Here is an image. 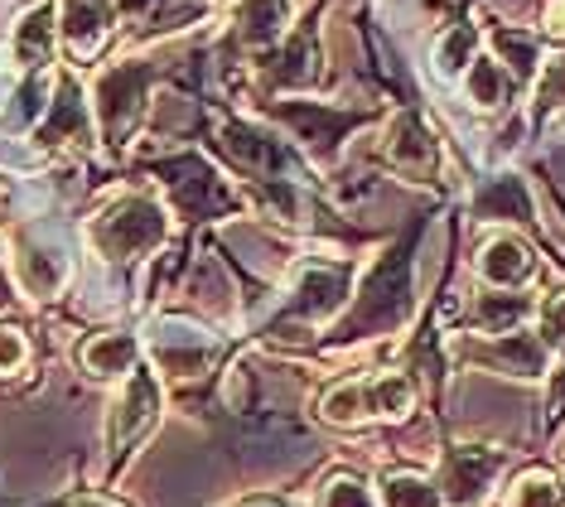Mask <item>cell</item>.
<instances>
[{"mask_svg": "<svg viewBox=\"0 0 565 507\" xmlns=\"http://www.w3.org/2000/svg\"><path fill=\"white\" fill-rule=\"evenodd\" d=\"M416 315V266H411V246H392L377 266L363 276V291L349 295L339 319V338H377L396 334Z\"/></svg>", "mask_w": 565, "mask_h": 507, "instance_id": "6da1fadb", "label": "cell"}, {"mask_svg": "<svg viewBox=\"0 0 565 507\" xmlns=\"http://www.w3.org/2000/svg\"><path fill=\"white\" fill-rule=\"evenodd\" d=\"M164 242H170V208L156 193H117L87 218V246L111 266L146 262Z\"/></svg>", "mask_w": 565, "mask_h": 507, "instance_id": "7a4b0ae2", "label": "cell"}, {"mask_svg": "<svg viewBox=\"0 0 565 507\" xmlns=\"http://www.w3.org/2000/svg\"><path fill=\"white\" fill-rule=\"evenodd\" d=\"M416 401L420 387L411 372H358L319 392V421L339 425V431H358L372 421H402L416 411Z\"/></svg>", "mask_w": 565, "mask_h": 507, "instance_id": "3957f363", "label": "cell"}, {"mask_svg": "<svg viewBox=\"0 0 565 507\" xmlns=\"http://www.w3.org/2000/svg\"><path fill=\"white\" fill-rule=\"evenodd\" d=\"M150 83H156V68L140 59H121V63H107L93 83V126L97 136L107 140L111 150H121L126 140L136 136L140 116H146V102H150Z\"/></svg>", "mask_w": 565, "mask_h": 507, "instance_id": "277c9868", "label": "cell"}, {"mask_svg": "<svg viewBox=\"0 0 565 507\" xmlns=\"http://www.w3.org/2000/svg\"><path fill=\"white\" fill-rule=\"evenodd\" d=\"M10 271H15V285L24 300L49 305V300H58L73 281V246L63 232L30 223L10 237Z\"/></svg>", "mask_w": 565, "mask_h": 507, "instance_id": "5b68a950", "label": "cell"}, {"mask_svg": "<svg viewBox=\"0 0 565 507\" xmlns=\"http://www.w3.org/2000/svg\"><path fill=\"white\" fill-rule=\"evenodd\" d=\"M146 353L170 382H199V377H209L213 362H217V338L189 319L160 315L146 334Z\"/></svg>", "mask_w": 565, "mask_h": 507, "instance_id": "8992f818", "label": "cell"}, {"mask_svg": "<svg viewBox=\"0 0 565 507\" xmlns=\"http://www.w3.org/2000/svg\"><path fill=\"white\" fill-rule=\"evenodd\" d=\"M459 358L473 362V368L518 377V382H542L551 372V348L542 344L536 329H503V334H469L459 344Z\"/></svg>", "mask_w": 565, "mask_h": 507, "instance_id": "52a82bcc", "label": "cell"}, {"mask_svg": "<svg viewBox=\"0 0 565 507\" xmlns=\"http://www.w3.org/2000/svg\"><path fill=\"white\" fill-rule=\"evenodd\" d=\"M160 411H164V397H160V382L150 368H136L131 377L121 382L117 401L107 411V450H111V464H121L140 440L160 425Z\"/></svg>", "mask_w": 565, "mask_h": 507, "instance_id": "ba28073f", "label": "cell"}, {"mask_svg": "<svg viewBox=\"0 0 565 507\" xmlns=\"http://www.w3.org/2000/svg\"><path fill=\"white\" fill-rule=\"evenodd\" d=\"M508 464V450L493 445H449L440 454V498L445 507H483L488 493L498 488Z\"/></svg>", "mask_w": 565, "mask_h": 507, "instance_id": "9c48e42d", "label": "cell"}, {"mask_svg": "<svg viewBox=\"0 0 565 507\" xmlns=\"http://www.w3.org/2000/svg\"><path fill=\"white\" fill-rule=\"evenodd\" d=\"M93 140V107L83 102V87L73 73L54 77V93H49V107L34 126V146L44 150H78Z\"/></svg>", "mask_w": 565, "mask_h": 507, "instance_id": "30bf717a", "label": "cell"}, {"mask_svg": "<svg viewBox=\"0 0 565 507\" xmlns=\"http://www.w3.org/2000/svg\"><path fill=\"white\" fill-rule=\"evenodd\" d=\"M353 295V271L349 266H300L295 271V285H290V300H286V315L300 319V324H329L349 305Z\"/></svg>", "mask_w": 565, "mask_h": 507, "instance_id": "8fae6325", "label": "cell"}, {"mask_svg": "<svg viewBox=\"0 0 565 507\" xmlns=\"http://www.w3.org/2000/svg\"><path fill=\"white\" fill-rule=\"evenodd\" d=\"M117 30L111 0H58V44L73 63H93Z\"/></svg>", "mask_w": 565, "mask_h": 507, "instance_id": "7c38bea8", "label": "cell"}, {"mask_svg": "<svg viewBox=\"0 0 565 507\" xmlns=\"http://www.w3.org/2000/svg\"><path fill=\"white\" fill-rule=\"evenodd\" d=\"M473 276H479L488 291H526V285L536 281V252L518 232H493V237H483L479 252H473Z\"/></svg>", "mask_w": 565, "mask_h": 507, "instance_id": "4fadbf2b", "label": "cell"}, {"mask_svg": "<svg viewBox=\"0 0 565 507\" xmlns=\"http://www.w3.org/2000/svg\"><path fill=\"white\" fill-rule=\"evenodd\" d=\"M387 165L406 184H435L440 179V140L426 131L420 116H396L387 131Z\"/></svg>", "mask_w": 565, "mask_h": 507, "instance_id": "5bb4252c", "label": "cell"}, {"mask_svg": "<svg viewBox=\"0 0 565 507\" xmlns=\"http://www.w3.org/2000/svg\"><path fill=\"white\" fill-rule=\"evenodd\" d=\"M276 116L295 131L305 150L315 155V160H329L333 150L343 146V136L353 131V126H363V112H329L319 107V102H295V107H276Z\"/></svg>", "mask_w": 565, "mask_h": 507, "instance_id": "9a60e30c", "label": "cell"}, {"mask_svg": "<svg viewBox=\"0 0 565 507\" xmlns=\"http://www.w3.org/2000/svg\"><path fill=\"white\" fill-rule=\"evenodd\" d=\"M58 54V6L54 0H34L30 10L10 30V59L20 73H49Z\"/></svg>", "mask_w": 565, "mask_h": 507, "instance_id": "2e32d148", "label": "cell"}, {"mask_svg": "<svg viewBox=\"0 0 565 507\" xmlns=\"http://www.w3.org/2000/svg\"><path fill=\"white\" fill-rule=\"evenodd\" d=\"M117 20L136 30V39H160L209 20V0H111Z\"/></svg>", "mask_w": 565, "mask_h": 507, "instance_id": "e0dca14e", "label": "cell"}, {"mask_svg": "<svg viewBox=\"0 0 565 507\" xmlns=\"http://www.w3.org/2000/svg\"><path fill=\"white\" fill-rule=\"evenodd\" d=\"M140 338L126 334V329H102V334H87L78 344V368L93 377V382H126L136 368H140Z\"/></svg>", "mask_w": 565, "mask_h": 507, "instance_id": "ac0fdd59", "label": "cell"}, {"mask_svg": "<svg viewBox=\"0 0 565 507\" xmlns=\"http://www.w3.org/2000/svg\"><path fill=\"white\" fill-rule=\"evenodd\" d=\"M290 0H233V30L252 54H266L286 39Z\"/></svg>", "mask_w": 565, "mask_h": 507, "instance_id": "d6986e66", "label": "cell"}, {"mask_svg": "<svg viewBox=\"0 0 565 507\" xmlns=\"http://www.w3.org/2000/svg\"><path fill=\"white\" fill-rule=\"evenodd\" d=\"M256 208H262L266 218H276V223H286V228H310L315 223L310 193H305L300 184H290V179H256Z\"/></svg>", "mask_w": 565, "mask_h": 507, "instance_id": "ffe728a7", "label": "cell"}, {"mask_svg": "<svg viewBox=\"0 0 565 507\" xmlns=\"http://www.w3.org/2000/svg\"><path fill=\"white\" fill-rule=\"evenodd\" d=\"M459 87H465V102H469V107L498 112V107L508 102V93H512V73H508L493 54H479V59L469 63V73L459 77Z\"/></svg>", "mask_w": 565, "mask_h": 507, "instance_id": "44dd1931", "label": "cell"}, {"mask_svg": "<svg viewBox=\"0 0 565 507\" xmlns=\"http://www.w3.org/2000/svg\"><path fill=\"white\" fill-rule=\"evenodd\" d=\"M473 213L488 218V223H526L532 218V193H526L522 179L503 175L473 199Z\"/></svg>", "mask_w": 565, "mask_h": 507, "instance_id": "7402d4cb", "label": "cell"}, {"mask_svg": "<svg viewBox=\"0 0 565 507\" xmlns=\"http://www.w3.org/2000/svg\"><path fill=\"white\" fill-rule=\"evenodd\" d=\"M479 30L473 24H449V30L440 34V44H435V73L445 77V83H459V77L469 73V63L479 59Z\"/></svg>", "mask_w": 565, "mask_h": 507, "instance_id": "603a6c76", "label": "cell"}, {"mask_svg": "<svg viewBox=\"0 0 565 507\" xmlns=\"http://www.w3.org/2000/svg\"><path fill=\"white\" fill-rule=\"evenodd\" d=\"M488 54H493L503 68L512 73V83H526V77L542 73V54H536V39L522 30H493L488 39Z\"/></svg>", "mask_w": 565, "mask_h": 507, "instance_id": "cb8c5ba5", "label": "cell"}, {"mask_svg": "<svg viewBox=\"0 0 565 507\" xmlns=\"http://www.w3.org/2000/svg\"><path fill=\"white\" fill-rule=\"evenodd\" d=\"M503 507H565V478L551 469H526L512 478Z\"/></svg>", "mask_w": 565, "mask_h": 507, "instance_id": "d4e9b609", "label": "cell"}, {"mask_svg": "<svg viewBox=\"0 0 565 507\" xmlns=\"http://www.w3.org/2000/svg\"><path fill=\"white\" fill-rule=\"evenodd\" d=\"M271 77H276L280 87H310L315 77H319V54H315V39H310V34L290 39V44L280 49V59L271 63Z\"/></svg>", "mask_w": 565, "mask_h": 507, "instance_id": "484cf974", "label": "cell"}, {"mask_svg": "<svg viewBox=\"0 0 565 507\" xmlns=\"http://www.w3.org/2000/svg\"><path fill=\"white\" fill-rule=\"evenodd\" d=\"M315 503L319 507H382L377 498H372V488L353 469H329L324 478H319Z\"/></svg>", "mask_w": 565, "mask_h": 507, "instance_id": "4316f807", "label": "cell"}, {"mask_svg": "<svg viewBox=\"0 0 565 507\" xmlns=\"http://www.w3.org/2000/svg\"><path fill=\"white\" fill-rule=\"evenodd\" d=\"M382 507H445L440 488L420 474H387L382 478Z\"/></svg>", "mask_w": 565, "mask_h": 507, "instance_id": "83f0119b", "label": "cell"}, {"mask_svg": "<svg viewBox=\"0 0 565 507\" xmlns=\"http://www.w3.org/2000/svg\"><path fill=\"white\" fill-rule=\"evenodd\" d=\"M536 334H542V344L551 348V358H565V291L546 295L542 309H536Z\"/></svg>", "mask_w": 565, "mask_h": 507, "instance_id": "f1b7e54d", "label": "cell"}, {"mask_svg": "<svg viewBox=\"0 0 565 507\" xmlns=\"http://www.w3.org/2000/svg\"><path fill=\"white\" fill-rule=\"evenodd\" d=\"M536 107L542 112L565 107V54L542 59V73H536Z\"/></svg>", "mask_w": 565, "mask_h": 507, "instance_id": "f546056e", "label": "cell"}, {"mask_svg": "<svg viewBox=\"0 0 565 507\" xmlns=\"http://www.w3.org/2000/svg\"><path fill=\"white\" fill-rule=\"evenodd\" d=\"M30 362V338L15 324H0V377H15Z\"/></svg>", "mask_w": 565, "mask_h": 507, "instance_id": "4dcf8cb0", "label": "cell"}, {"mask_svg": "<svg viewBox=\"0 0 565 507\" xmlns=\"http://www.w3.org/2000/svg\"><path fill=\"white\" fill-rule=\"evenodd\" d=\"M542 30H546L551 39H565V0H551V6H546Z\"/></svg>", "mask_w": 565, "mask_h": 507, "instance_id": "1f68e13d", "label": "cell"}, {"mask_svg": "<svg viewBox=\"0 0 565 507\" xmlns=\"http://www.w3.org/2000/svg\"><path fill=\"white\" fill-rule=\"evenodd\" d=\"M233 507H300V503H290V498H276V493H256V498H242Z\"/></svg>", "mask_w": 565, "mask_h": 507, "instance_id": "d6a6232c", "label": "cell"}, {"mask_svg": "<svg viewBox=\"0 0 565 507\" xmlns=\"http://www.w3.org/2000/svg\"><path fill=\"white\" fill-rule=\"evenodd\" d=\"M68 507H121V503H111V498H102V493H78Z\"/></svg>", "mask_w": 565, "mask_h": 507, "instance_id": "836d02e7", "label": "cell"}, {"mask_svg": "<svg viewBox=\"0 0 565 507\" xmlns=\"http://www.w3.org/2000/svg\"><path fill=\"white\" fill-rule=\"evenodd\" d=\"M6 102H10V73H0V112H6Z\"/></svg>", "mask_w": 565, "mask_h": 507, "instance_id": "e575fe53", "label": "cell"}, {"mask_svg": "<svg viewBox=\"0 0 565 507\" xmlns=\"http://www.w3.org/2000/svg\"><path fill=\"white\" fill-rule=\"evenodd\" d=\"M561 131H565V116H561Z\"/></svg>", "mask_w": 565, "mask_h": 507, "instance_id": "d590c367", "label": "cell"}]
</instances>
